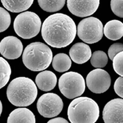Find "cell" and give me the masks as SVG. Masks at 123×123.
<instances>
[{
	"mask_svg": "<svg viewBox=\"0 0 123 123\" xmlns=\"http://www.w3.org/2000/svg\"><path fill=\"white\" fill-rule=\"evenodd\" d=\"M39 7L43 11L54 13L60 11L65 6L66 0H37Z\"/></svg>",
	"mask_w": 123,
	"mask_h": 123,
	"instance_id": "cell-19",
	"label": "cell"
},
{
	"mask_svg": "<svg viewBox=\"0 0 123 123\" xmlns=\"http://www.w3.org/2000/svg\"><path fill=\"white\" fill-rule=\"evenodd\" d=\"M76 33L79 38L87 44L99 42L103 37V25L96 17L90 16L79 23Z\"/></svg>",
	"mask_w": 123,
	"mask_h": 123,
	"instance_id": "cell-7",
	"label": "cell"
},
{
	"mask_svg": "<svg viewBox=\"0 0 123 123\" xmlns=\"http://www.w3.org/2000/svg\"><path fill=\"white\" fill-rule=\"evenodd\" d=\"M11 68L8 62L0 56V89L5 87L10 80Z\"/></svg>",
	"mask_w": 123,
	"mask_h": 123,
	"instance_id": "cell-20",
	"label": "cell"
},
{
	"mask_svg": "<svg viewBox=\"0 0 123 123\" xmlns=\"http://www.w3.org/2000/svg\"><path fill=\"white\" fill-rule=\"evenodd\" d=\"M123 51V44L122 43H114L111 45L108 49V56L111 60H113L117 54H118L119 52Z\"/></svg>",
	"mask_w": 123,
	"mask_h": 123,
	"instance_id": "cell-25",
	"label": "cell"
},
{
	"mask_svg": "<svg viewBox=\"0 0 123 123\" xmlns=\"http://www.w3.org/2000/svg\"><path fill=\"white\" fill-rule=\"evenodd\" d=\"M113 89L119 97L123 99V76H119L115 81Z\"/></svg>",
	"mask_w": 123,
	"mask_h": 123,
	"instance_id": "cell-26",
	"label": "cell"
},
{
	"mask_svg": "<svg viewBox=\"0 0 123 123\" xmlns=\"http://www.w3.org/2000/svg\"><path fill=\"white\" fill-rule=\"evenodd\" d=\"M11 23L10 13L5 8L0 7V33L5 31Z\"/></svg>",
	"mask_w": 123,
	"mask_h": 123,
	"instance_id": "cell-22",
	"label": "cell"
},
{
	"mask_svg": "<svg viewBox=\"0 0 123 123\" xmlns=\"http://www.w3.org/2000/svg\"><path fill=\"white\" fill-rule=\"evenodd\" d=\"M103 33L108 39L118 40L123 37V23L117 19H113L105 24Z\"/></svg>",
	"mask_w": 123,
	"mask_h": 123,
	"instance_id": "cell-16",
	"label": "cell"
},
{
	"mask_svg": "<svg viewBox=\"0 0 123 123\" xmlns=\"http://www.w3.org/2000/svg\"><path fill=\"white\" fill-rule=\"evenodd\" d=\"M70 58L76 64H84L88 61L92 53L89 45L83 42H77L71 48L69 51Z\"/></svg>",
	"mask_w": 123,
	"mask_h": 123,
	"instance_id": "cell-13",
	"label": "cell"
},
{
	"mask_svg": "<svg viewBox=\"0 0 123 123\" xmlns=\"http://www.w3.org/2000/svg\"><path fill=\"white\" fill-rule=\"evenodd\" d=\"M59 88L60 92L69 99L80 97L85 91V79L79 73L67 72L60 76Z\"/></svg>",
	"mask_w": 123,
	"mask_h": 123,
	"instance_id": "cell-6",
	"label": "cell"
},
{
	"mask_svg": "<svg viewBox=\"0 0 123 123\" xmlns=\"http://www.w3.org/2000/svg\"><path fill=\"white\" fill-rule=\"evenodd\" d=\"M23 51V45L19 39L8 36L0 42V54L7 59H16L20 57Z\"/></svg>",
	"mask_w": 123,
	"mask_h": 123,
	"instance_id": "cell-11",
	"label": "cell"
},
{
	"mask_svg": "<svg viewBox=\"0 0 123 123\" xmlns=\"http://www.w3.org/2000/svg\"><path fill=\"white\" fill-rule=\"evenodd\" d=\"M37 86L28 77H17L13 80L7 88L9 102L17 107H27L34 102L37 96Z\"/></svg>",
	"mask_w": 123,
	"mask_h": 123,
	"instance_id": "cell-2",
	"label": "cell"
},
{
	"mask_svg": "<svg viewBox=\"0 0 123 123\" xmlns=\"http://www.w3.org/2000/svg\"><path fill=\"white\" fill-rule=\"evenodd\" d=\"M112 61L113 68L115 72L120 76H123V51L117 54Z\"/></svg>",
	"mask_w": 123,
	"mask_h": 123,
	"instance_id": "cell-23",
	"label": "cell"
},
{
	"mask_svg": "<svg viewBox=\"0 0 123 123\" xmlns=\"http://www.w3.org/2000/svg\"><path fill=\"white\" fill-rule=\"evenodd\" d=\"M2 109H3V106H2V103L0 100V116H1V114L2 113Z\"/></svg>",
	"mask_w": 123,
	"mask_h": 123,
	"instance_id": "cell-28",
	"label": "cell"
},
{
	"mask_svg": "<svg viewBox=\"0 0 123 123\" xmlns=\"http://www.w3.org/2000/svg\"><path fill=\"white\" fill-rule=\"evenodd\" d=\"M111 84L109 74L101 68L91 71L86 77V85L94 93H102L107 91Z\"/></svg>",
	"mask_w": 123,
	"mask_h": 123,
	"instance_id": "cell-9",
	"label": "cell"
},
{
	"mask_svg": "<svg viewBox=\"0 0 123 123\" xmlns=\"http://www.w3.org/2000/svg\"><path fill=\"white\" fill-rule=\"evenodd\" d=\"M42 37L48 45L62 48L68 46L76 35V26L69 16L55 13L49 16L42 25Z\"/></svg>",
	"mask_w": 123,
	"mask_h": 123,
	"instance_id": "cell-1",
	"label": "cell"
},
{
	"mask_svg": "<svg viewBox=\"0 0 123 123\" xmlns=\"http://www.w3.org/2000/svg\"><path fill=\"white\" fill-rule=\"evenodd\" d=\"M53 60V52L45 44L32 42L25 48L22 54L25 66L32 71H42L48 68Z\"/></svg>",
	"mask_w": 123,
	"mask_h": 123,
	"instance_id": "cell-4",
	"label": "cell"
},
{
	"mask_svg": "<svg viewBox=\"0 0 123 123\" xmlns=\"http://www.w3.org/2000/svg\"><path fill=\"white\" fill-rule=\"evenodd\" d=\"M52 65L57 72L62 73L68 71L71 67V59L67 54L60 53L53 58Z\"/></svg>",
	"mask_w": 123,
	"mask_h": 123,
	"instance_id": "cell-18",
	"label": "cell"
},
{
	"mask_svg": "<svg viewBox=\"0 0 123 123\" xmlns=\"http://www.w3.org/2000/svg\"><path fill=\"white\" fill-rule=\"evenodd\" d=\"M34 0H1L5 9L12 13L26 11L33 5Z\"/></svg>",
	"mask_w": 123,
	"mask_h": 123,
	"instance_id": "cell-17",
	"label": "cell"
},
{
	"mask_svg": "<svg viewBox=\"0 0 123 123\" xmlns=\"http://www.w3.org/2000/svg\"><path fill=\"white\" fill-rule=\"evenodd\" d=\"M35 82L39 90L42 91H50L56 85L57 77L52 71H44L37 74Z\"/></svg>",
	"mask_w": 123,
	"mask_h": 123,
	"instance_id": "cell-14",
	"label": "cell"
},
{
	"mask_svg": "<svg viewBox=\"0 0 123 123\" xmlns=\"http://www.w3.org/2000/svg\"><path fill=\"white\" fill-rule=\"evenodd\" d=\"M7 123H36V118L29 109L19 108L10 113Z\"/></svg>",
	"mask_w": 123,
	"mask_h": 123,
	"instance_id": "cell-15",
	"label": "cell"
},
{
	"mask_svg": "<svg viewBox=\"0 0 123 123\" xmlns=\"http://www.w3.org/2000/svg\"><path fill=\"white\" fill-rule=\"evenodd\" d=\"M42 22L39 16L32 11H25L17 16L13 22L16 33L22 39H30L40 32Z\"/></svg>",
	"mask_w": 123,
	"mask_h": 123,
	"instance_id": "cell-5",
	"label": "cell"
},
{
	"mask_svg": "<svg viewBox=\"0 0 123 123\" xmlns=\"http://www.w3.org/2000/svg\"><path fill=\"white\" fill-rule=\"evenodd\" d=\"M69 11L79 17H87L93 14L99 6V0H67Z\"/></svg>",
	"mask_w": 123,
	"mask_h": 123,
	"instance_id": "cell-10",
	"label": "cell"
},
{
	"mask_svg": "<svg viewBox=\"0 0 123 123\" xmlns=\"http://www.w3.org/2000/svg\"><path fill=\"white\" fill-rule=\"evenodd\" d=\"M47 123H69L65 119L62 117H56L49 120Z\"/></svg>",
	"mask_w": 123,
	"mask_h": 123,
	"instance_id": "cell-27",
	"label": "cell"
},
{
	"mask_svg": "<svg viewBox=\"0 0 123 123\" xmlns=\"http://www.w3.org/2000/svg\"><path fill=\"white\" fill-rule=\"evenodd\" d=\"M108 62V56L106 53L102 50H96L93 53L91 57V64L96 68H102L106 66Z\"/></svg>",
	"mask_w": 123,
	"mask_h": 123,
	"instance_id": "cell-21",
	"label": "cell"
},
{
	"mask_svg": "<svg viewBox=\"0 0 123 123\" xmlns=\"http://www.w3.org/2000/svg\"><path fill=\"white\" fill-rule=\"evenodd\" d=\"M64 107L62 99L54 93H47L42 95L37 104L38 112L45 118H54L62 112Z\"/></svg>",
	"mask_w": 123,
	"mask_h": 123,
	"instance_id": "cell-8",
	"label": "cell"
},
{
	"mask_svg": "<svg viewBox=\"0 0 123 123\" xmlns=\"http://www.w3.org/2000/svg\"><path fill=\"white\" fill-rule=\"evenodd\" d=\"M105 123H123V99H113L105 105L102 111Z\"/></svg>",
	"mask_w": 123,
	"mask_h": 123,
	"instance_id": "cell-12",
	"label": "cell"
},
{
	"mask_svg": "<svg viewBox=\"0 0 123 123\" xmlns=\"http://www.w3.org/2000/svg\"><path fill=\"white\" fill-rule=\"evenodd\" d=\"M68 117L71 123H95L99 117V105L91 98L80 96L70 103Z\"/></svg>",
	"mask_w": 123,
	"mask_h": 123,
	"instance_id": "cell-3",
	"label": "cell"
},
{
	"mask_svg": "<svg viewBox=\"0 0 123 123\" xmlns=\"http://www.w3.org/2000/svg\"><path fill=\"white\" fill-rule=\"evenodd\" d=\"M111 8L116 16L123 18V0H111Z\"/></svg>",
	"mask_w": 123,
	"mask_h": 123,
	"instance_id": "cell-24",
	"label": "cell"
}]
</instances>
